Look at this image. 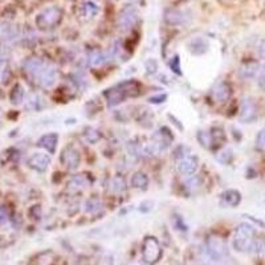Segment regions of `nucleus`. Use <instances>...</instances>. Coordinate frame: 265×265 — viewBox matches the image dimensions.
<instances>
[{"label": "nucleus", "instance_id": "nucleus-6", "mask_svg": "<svg viewBox=\"0 0 265 265\" xmlns=\"http://www.w3.org/2000/svg\"><path fill=\"white\" fill-rule=\"evenodd\" d=\"M162 257V248L157 237L147 236L142 243V258L147 264H157Z\"/></svg>", "mask_w": 265, "mask_h": 265}, {"label": "nucleus", "instance_id": "nucleus-1", "mask_svg": "<svg viewBox=\"0 0 265 265\" xmlns=\"http://www.w3.org/2000/svg\"><path fill=\"white\" fill-rule=\"evenodd\" d=\"M141 87H142V85L138 81H123L121 84L115 85L105 92V97H106L109 106H115V105L125 102V100H127L129 97H136L140 95Z\"/></svg>", "mask_w": 265, "mask_h": 265}, {"label": "nucleus", "instance_id": "nucleus-5", "mask_svg": "<svg viewBox=\"0 0 265 265\" xmlns=\"http://www.w3.org/2000/svg\"><path fill=\"white\" fill-rule=\"evenodd\" d=\"M174 140V137L170 132V130L163 127L155 131L151 137V141L147 143V153L149 155H159L164 153L170 147L171 142Z\"/></svg>", "mask_w": 265, "mask_h": 265}, {"label": "nucleus", "instance_id": "nucleus-25", "mask_svg": "<svg viewBox=\"0 0 265 265\" xmlns=\"http://www.w3.org/2000/svg\"><path fill=\"white\" fill-rule=\"evenodd\" d=\"M24 96H25V91L24 87H23V85L16 84L10 95L11 102H12L14 105H20L21 102L24 101Z\"/></svg>", "mask_w": 265, "mask_h": 265}, {"label": "nucleus", "instance_id": "nucleus-34", "mask_svg": "<svg viewBox=\"0 0 265 265\" xmlns=\"http://www.w3.org/2000/svg\"><path fill=\"white\" fill-rule=\"evenodd\" d=\"M187 187H189L191 191H196V190L200 187V179H199L196 175L195 176H192V178L187 182Z\"/></svg>", "mask_w": 265, "mask_h": 265}, {"label": "nucleus", "instance_id": "nucleus-33", "mask_svg": "<svg viewBox=\"0 0 265 265\" xmlns=\"http://www.w3.org/2000/svg\"><path fill=\"white\" fill-rule=\"evenodd\" d=\"M170 66H171V70H172V72H175V73H176V74H182V72H181V60H179L178 56H175L174 59L171 60Z\"/></svg>", "mask_w": 265, "mask_h": 265}, {"label": "nucleus", "instance_id": "nucleus-29", "mask_svg": "<svg viewBox=\"0 0 265 265\" xmlns=\"http://www.w3.org/2000/svg\"><path fill=\"white\" fill-rule=\"evenodd\" d=\"M198 141L206 149L212 147V137H211V131H208V130H200L198 132Z\"/></svg>", "mask_w": 265, "mask_h": 265}, {"label": "nucleus", "instance_id": "nucleus-31", "mask_svg": "<svg viewBox=\"0 0 265 265\" xmlns=\"http://www.w3.org/2000/svg\"><path fill=\"white\" fill-rule=\"evenodd\" d=\"M232 159H234V151L231 150V149H223L216 155V161L220 162L222 164H230Z\"/></svg>", "mask_w": 265, "mask_h": 265}, {"label": "nucleus", "instance_id": "nucleus-7", "mask_svg": "<svg viewBox=\"0 0 265 265\" xmlns=\"http://www.w3.org/2000/svg\"><path fill=\"white\" fill-rule=\"evenodd\" d=\"M33 80L37 82L38 86L44 87V89H49V87H52L53 85L56 84L57 80H59V70L53 65H49V64L46 63Z\"/></svg>", "mask_w": 265, "mask_h": 265}, {"label": "nucleus", "instance_id": "nucleus-12", "mask_svg": "<svg viewBox=\"0 0 265 265\" xmlns=\"http://www.w3.org/2000/svg\"><path fill=\"white\" fill-rule=\"evenodd\" d=\"M164 20L171 25H185L190 21V15L178 8H170L164 14Z\"/></svg>", "mask_w": 265, "mask_h": 265}, {"label": "nucleus", "instance_id": "nucleus-4", "mask_svg": "<svg viewBox=\"0 0 265 265\" xmlns=\"http://www.w3.org/2000/svg\"><path fill=\"white\" fill-rule=\"evenodd\" d=\"M63 20V10L56 6L46 8L36 16V25L41 31H49L56 28Z\"/></svg>", "mask_w": 265, "mask_h": 265}, {"label": "nucleus", "instance_id": "nucleus-37", "mask_svg": "<svg viewBox=\"0 0 265 265\" xmlns=\"http://www.w3.org/2000/svg\"><path fill=\"white\" fill-rule=\"evenodd\" d=\"M8 220V211L4 207H0V224L6 223Z\"/></svg>", "mask_w": 265, "mask_h": 265}, {"label": "nucleus", "instance_id": "nucleus-13", "mask_svg": "<svg viewBox=\"0 0 265 265\" xmlns=\"http://www.w3.org/2000/svg\"><path fill=\"white\" fill-rule=\"evenodd\" d=\"M49 164H51V157L48 154L44 153H35L32 154L28 159V166L38 172H44L48 170Z\"/></svg>", "mask_w": 265, "mask_h": 265}, {"label": "nucleus", "instance_id": "nucleus-36", "mask_svg": "<svg viewBox=\"0 0 265 265\" xmlns=\"http://www.w3.org/2000/svg\"><path fill=\"white\" fill-rule=\"evenodd\" d=\"M146 69L149 73H155L158 69V64L154 59H150L149 61H146Z\"/></svg>", "mask_w": 265, "mask_h": 265}, {"label": "nucleus", "instance_id": "nucleus-24", "mask_svg": "<svg viewBox=\"0 0 265 265\" xmlns=\"http://www.w3.org/2000/svg\"><path fill=\"white\" fill-rule=\"evenodd\" d=\"M25 106H27L28 110H32V112H40L46 106V102H44V98L40 97L38 95H32L27 100V105Z\"/></svg>", "mask_w": 265, "mask_h": 265}, {"label": "nucleus", "instance_id": "nucleus-23", "mask_svg": "<svg viewBox=\"0 0 265 265\" xmlns=\"http://www.w3.org/2000/svg\"><path fill=\"white\" fill-rule=\"evenodd\" d=\"M84 209L89 215H98L104 211V203L98 198H89L85 202Z\"/></svg>", "mask_w": 265, "mask_h": 265}, {"label": "nucleus", "instance_id": "nucleus-39", "mask_svg": "<svg viewBox=\"0 0 265 265\" xmlns=\"http://www.w3.org/2000/svg\"><path fill=\"white\" fill-rule=\"evenodd\" d=\"M130 265H140V264H130Z\"/></svg>", "mask_w": 265, "mask_h": 265}, {"label": "nucleus", "instance_id": "nucleus-14", "mask_svg": "<svg viewBox=\"0 0 265 265\" xmlns=\"http://www.w3.org/2000/svg\"><path fill=\"white\" fill-rule=\"evenodd\" d=\"M241 202V194L237 190H227L220 195V204L223 207L234 208L237 207Z\"/></svg>", "mask_w": 265, "mask_h": 265}, {"label": "nucleus", "instance_id": "nucleus-35", "mask_svg": "<svg viewBox=\"0 0 265 265\" xmlns=\"http://www.w3.org/2000/svg\"><path fill=\"white\" fill-rule=\"evenodd\" d=\"M166 100H167V95H158L149 98V102H151V104H163V102H166Z\"/></svg>", "mask_w": 265, "mask_h": 265}, {"label": "nucleus", "instance_id": "nucleus-17", "mask_svg": "<svg viewBox=\"0 0 265 265\" xmlns=\"http://www.w3.org/2000/svg\"><path fill=\"white\" fill-rule=\"evenodd\" d=\"M110 55L106 52H101V51H95V52L89 53L87 56V64L93 68H100L104 66L105 64H108L110 61Z\"/></svg>", "mask_w": 265, "mask_h": 265}, {"label": "nucleus", "instance_id": "nucleus-11", "mask_svg": "<svg viewBox=\"0 0 265 265\" xmlns=\"http://www.w3.org/2000/svg\"><path fill=\"white\" fill-rule=\"evenodd\" d=\"M176 167L182 175H194L199 167V161L195 155L191 154H186L183 157L178 158L176 162Z\"/></svg>", "mask_w": 265, "mask_h": 265}, {"label": "nucleus", "instance_id": "nucleus-8", "mask_svg": "<svg viewBox=\"0 0 265 265\" xmlns=\"http://www.w3.org/2000/svg\"><path fill=\"white\" fill-rule=\"evenodd\" d=\"M138 23V11L134 6L129 4L121 10L117 19V25L121 31H130Z\"/></svg>", "mask_w": 265, "mask_h": 265}, {"label": "nucleus", "instance_id": "nucleus-27", "mask_svg": "<svg viewBox=\"0 0 265 265\" xmlns=\"http://www.w3.org/2000/svg\"><path fill=\"white\" fill-rule=\"evenodd\" d=\"M84 138L86 142L95 145V143H97L98 141L101 140V132L98 131L97 129H95V127H86L84 130Z\"/></svg>", "mask_w": 265, "mask_h": 265}, {"label": "nucleus", "instance_id": "nucleus-32", "mask_svg": "<svg viewBox=\"0 0 265 265\" xmlns=\"http://www.w3.org/2000/svg\"><path fill=\"white\" fill-rule=\"evenodd\" d=\"M256 147L258 150L265 151V127L260 130L257 137H256Z\"/></svg>", "mask_w": 265, "mask_h": 265}, {"label": "nucleus", "instance_id": "nucleus-3", "mask_svg": "<svg viewBox=\"0 0 265 265\" xmlns=\"http://www.w3.org/2000/svg\"><path fill=\"white\" fill-rule=\"evenodd\" d=\"M204 252H206V257L208 258L211 262H223L226 258L228 257L227 244L226 241L220 236L212 235L209 236L204 245Z\"/></svg>", "mask_w": 265, "mask_h": 265}, {"label": "nucleus", "instance_id": "nucleus-26", "mask_svg": "<svg viewBox=\"0 0 265 265\" xmlns=\"http://www.w3.org/2000/svg\"><path fill=\"white\" fill-rule=\"evenodd\" d=\"M110 191L113 194H122L126 190V182L122 176H115L110 181Z\"/></svg>", "mask_w": 265, "mask_h": 265}, {"label": "nucleus", "instance_id": "nucleus-2", "mask_svg": "<svg viewBox=\"0 0 265 265\" xmlns=\"http://www.w3.org/2000/svg\"><path fill=\"white\" fill-rule=\"evenodd\" d=\"M257 239V232L252 224L241 223L234 234V248L241 253H251Z\"/></svg>", "mask_w": 265, "mask_h": 265}, {"label": "nucleus", "instance_id": "nucleus-9", "mask_svg": "<svg viewBox=\"0 0 265 265\" xmlns=\"http://www.w3.org/2000/svg\"><path fill=\"white\" fill-rule=\"evenodd\" d=\"M61 163L68 170H76L81 163V154L78 149L73 145L66 146L63 150V154H61Z\"/></svg>", "mask_w": 265, "mask_h": 265}, {"label": "nucleus", "instance_id": "nucleus-19", "mask_svg": "<svg viewBox=\"0 0 265 265\" xmlns=\"http://www.w3.org/2000/svg\"><path fill=\"white\" fill-rule=\"evenodd\" d=\"M68 186L73 191H82V190L87 189L91 186V181H89V178L85 174H78L70 178Z\"/></svg>", "mask_w": 265, "mask_h": 265}, {"label": "nucleus", "instance_id": "nucleus-22", "mask_svg": "<svg viewBox=\"0 0 265 265\" xmlns=\"http://www.w3.org/2000/svg\"><path fill=\"white\" fill-rule=\"evenodd\" d=\"M19 36V29L11 23H0V38L3 40H14Z\"/></svg>", "mask_w": 265, "mask_h": 265}, {"label": "nucleus", "instance_id": "nucleus-15", "mask_svg": "<svg viewBox=\"0 0 265 265\" xmlns=\"http://www.w3.org/2000/svg\"><path fill=\"white\" fill-rule=\"evenodd\" d=\"M57 142H59V136H57L56 132H49V134L42 136L37 141V146L44 149L47 153L55 154V151L57 149Z\"/></svg>", "mask_w": 265, "mask_h": 265}, {"label": "nucleus", "instance_id": "nucleus-20", "mask_svg": "<svg viewBox=\"0 0 265 265\" xmlns=\"http://www.w3.org/2000/svg\"><path fill=\"white\" fill-rule=\"evenodd\" d=\"M260 65L257 61H248V63L243 64L240 68V74L243 78H255L258 73H260Z\"/></svg>", "mask_w": 265, "mask_h": 265}, {"label": "nucleus", "instance_id": "nucleus-18", "mask_svg": "<svg viewBox=\"0 0 265 265\" xmlns=\"http://www.w3.org/2000/svg\"><path fill=\"white\" fill-rule=\"evenodd\" d=\"M44 61H42L41 59H38V57H31V59H28L27 61L24 63V65H23V69H24V72L27 74H28L31 78H35L36 74L40 72V69H41L42 66H44Z\"/></svg>", "mask_w": 265, "mask_h": 265}, {"label": "nucleus", "instance_id": "nucleus-10", "mask_svg": "<svg viewBox=\"0 0 265 265\" xmlns=\"http://www.w3.org/2000/svg\"><path fill=\"white\" fill-rule=\"evenodd\" d=\"M258 117V110H257V105L256 102L252 100V98H244L243 102H241L240 106V118L241 122L244 123H251L253 121H256Z\"/></svg>", "mask_w": 265, "mask_h": 265}, {"label": "nucleus", "instance_id": "nucleus-28", "mask_svg": "<svg viewBox=\"0 0 265 265\" xmlns=\"http://www.w3.org/2000/svg\"><path fill=\"white\" fill-rule=\"evenodd\" d=\"M211 137H212V146L222 145V143H224L226 140H227L226 132H224L223 129H220V127H213L211 130Z\"/></svg>", "mask_w": 265, "mask_h": 265}, {"label": "nucleus", "instance_id": "nucleus-38", "mask_svg": "<svg viewBox=\"0 0 265 265\" xmlns=\"http://www.w3.org/2000/svg\"><path fill=\"white\" fill-rule=\"evenodd\" d=\"M258 55H260V57L264 59L265 61V40H262V41L260 42V46H258Z\"/></svg>", "mask_w": 265, "mask_h": 265}, {"label": "nucleus", "instance_id": "nucleus-30", "mask_svg": "<svg viewBox=\"0 0 265 265\" xmlns=\"http://www.w3.org/2000/svg\"><path fill=\"white\" fill-rule=\"evenodd\" d=\"M98 11H100V8H98L97 4L93 3V2H86L84 4V8H82V14L86 19H92L98 14Z\"/></svg>", "mask_w": 265, "mask_h": 265}, {"label": "nucleus", "instance_id": "nucleus-21", "mask_svg": "<svg viewBox=\"0 0 265 265\" xmlns=\"http://www.w3.org/2000/svg\"><path fill=\"white\" fill-rule=\"evenodd\" d=\"M132 189L140 190V191H146L149 189V176L142 171H138L131 176Z\"/></svg>", "mask_w": 265, "mask_h": 265}, {"label": "nucleus", "instance_id": "nucleus-16", "mask_svg": "<svg viewBox=\"0 0 265 265\" xmlns=\"http://www.w3.org/2000/svg\"><path fill=\"white\" fill-rule=\"evenodd\" d=\"M231 86L227 82H219L212 89V97L216 102H227L231 97Z\"/></svg>", "mask_w": 265, "mask_h": 265}]
</instances>
